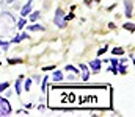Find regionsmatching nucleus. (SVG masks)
<instances>
[{"label":"nucleus","mask_w":135,"mask_h":117,"mask_svg":"<svg viewBox=\"0 0 135 117\" xmlns=\"http://www.w3.org/2000/svg\"><path fill=\"white\" fill-rule=\"evenodd\" d=\"M66 14L63 13L61 8H57L55 11V16H54V24L58 27V28H66Z\"/></svg>","instance_id":"f257e3e1"},{"label":"nucleus","mask_w":135,"mask_h":117,"mask_svg":"<svg viewBox=\"0 0 135 117\" xmlns=\"http://www.w3.org/2000/svg\"><path fill=\"white\" fill-rule=\"evenodd\" d=\"M11 114V105L6 98L0 97V116H9Z\"/></svg>","instance_id":"f03ea898"},{"label":"nucleus","mask_w":135,"mask_h":117,"mask_svg":"<svg viewBox=\"0 0 135 117\" xmlns=\"http://www.w3.org/2000/svg\"><path fill=\"white\" fill-rule=\"evenodd\" d=\"M79 69L82 70V80L88 81V78H90V67L86 64H79Z\"/></svg>","instance_id":"7ed1b4c3"},{"label":"nucleus","mask_w":135,"mask_h":117,"mask_svg":"<svg viewBox=\"0 0 135 117\" xmlns=\"http://www.w3.org/2000/svg\"><path fill=\"white\" fill-rule=\"evenodd\" d=\"M32 6H33V0H28V3H25L24 8L21 9V16L22 17H27L30 14V11H32Z\"/></svg>","instance_id":"20e7f679"},{"label":"nucleus","mask_w":135,"mask_h":117,"mask_svg":"<svg viewBox=\"0 0 135 117\" xmlns=\"http://www.w3.org/2000/svg\"><path fill=\"white\" fill-rule=\"evenodd\" d=\"M101 61L99 59H93L91 63H90V69H91V72H94V74H98L99 70H101Z\"/></svg>","instance_id":"39448f33"},{"label":"nucleus","mask_w":135,"mask_h":117,"mask_svg":"<svg viewBox=\"0 0 135 117\" xmlns=\"http://www.w3.org/2000/svg\"><path fill=\"white\" fill-rule=\"evenodd\" d=\"M124 6H126V14H124V16H126L127 19H131V17L134 16V14H132V3H131L129 0H126V2H124Z\"/></svg>","instance_id":"423d86ee"},{"label":"nucleus","mask_w":135,"mask_h":117,"mask_svg":"<svg viewBox=\"0 0 135 117\" xmlns=\"http://www.w3.org/2000/svg\"><path fill=\"white\" fill-rule=\"evenodd\" d=\"M22 39H30L28 33H21V35H17V36H14V38L11 39V42H14V44H19Z\"/></svg>","instance_id":"0eeeda50"},{"label":"nucleus","mask_w":135,"mask_h":117,"mask_svg":"<svg viewBox=\"0 0 135 117\" xmlns=\"http://www.w3.org/2000/svg\"><path fill=\"white\" fill-rule=\"evenodd\" d=\"M22 80H24V77H19L17 78V81H16V84H14V87H16V94H17V95L22 92Z\"/></svg>","instance_id":"6e6552de"},{"label":"nucleus","mask_w":135,"mask_h":117,"mask_svg":"<svg viewBox=\"0 0 135 117\" xmlns=\"http://www.w3.org/2000/svg\"><path fill=\"white\" fill-rule=\"evenodd\" d=\"M52 80H54V81H57V83H60V81H63V80H65V77H63V74H61L60 70H57V72H54Z\"/></svg>","instance_id":"1a4fd4ad"},{"label":"nucleus","mask_w":135,"mask_h":117,"mask_svg":"<svg viewBox=\"0 0 135 117\" xmlns=\"http://www.w3.org/2000/svg\"><path fill=\"white\" fill-rule=\"evenodd\" d=\"M46 28L42 27V25H39V24H35L32 27H28V31H44Z\"/></svg>","instance_id":"9d476101"},{"label":"nucleus","mask_w":135,"mask_h":117,"mask_svg":"<svg viewBox=\"0 0 135 117\" xmlns=\"http://www.w3.org/2000/svg\"><path fill=\"white\" fill-rule=\"evenodd\" d=\"M110 64H112L110 70H112V72L116 75V74H118V61H116V59H112V61H110Z\"/></svg>","instance_id":"9b49d317"},{"label":"nucleus","mask_w":135,"mask_h":117,"mask_svg":"<svg viewBox=\"0 0 135 117\" xmlns=\"http://www.w3.org/2000/svg\"><path fill=\"white\" fill-rule=\"evenodd\" d=\"M112 53H113L115 56H116V55H118V56H121V55H124V48H121V47H115Z\"/></svg>","instance_id":"f8f14e48"},{"label":"nucleus","mask_w":135,"mask_h":117,"mask_svg":"<svg viewBox=\"0 0 135 117\" xmlns=\"http://www.w3.org/2000/svg\"><path fill=\"white\" fill-rule=\"evenodd\" d=\"M39 17H41V13H38V11H35V13H32V14H30V17H28V19H30L32 22H35V20H38Z\"/></svg>","instance_id":"ddd939ff"},{"label":"nucleus","mask_w":135,"mask_h":117,"mask_svg":"<svg viewBox=\"0 0 135 117\" xmlns=\"http://www.w3.org/2000/svg\"><path fill=\"white\" fill-rule=\"evenodd\" d=\"M65 69H66L68 72H74L75 75H79V69H75V67H74V66H71V64H68Z\"/></svg>","instance_id":"4468645a"},{"label":"nucleus","mask_w":135,"mask_h":117,"mask_svg":"<svg viewBox=\"0 0 135 117\" xmlns=\"http://www.w3.org/2000/svg\"><path fill=\"white\" fill-rule=\"evenodd\" d=\"M24 25H25V17H22V19H19V22H17V30H22L24 28Z\"/></svg>","instance_id":"2eb2a0df"},{"label":"nucleus","mask_w":135,"mask_h":117,"mask_svg":"<svg viewBox=\"0 0 135 117\" xmlns=\"http://www.w3.org/2000/svg\"><path fill=\"white\" fill-rule=\"evenodd\" d=\"M0 45H2V48L6 52L8 50V47H9V42H6V41H3V39H0Z\"/></svg>","instance_id":"dca6fc26"},{"label":"nucleus","mask_w":135,"mask_h":117,"mask_svg":"<svg viewBox=\"0 0 135 117\" xmlns=\"http://www.w3.org/2000/svg\"><path fill=\"white\" fill-rule=\"evenodd\" d=\"M124 28L129 30V31H134V24L132 22H127V24H124Z\"/></svg>","instance_id":"f3484780"},{"label":"nucleus","mask_w":135,"mask_h":117,"mask_svg":"<svg viewBox=\"0 0 135 117\" xmlns=\"http://www.w3.org/2000/svg\"><path fill=\"white\" fill-rule=\"evenodd\" d=\"M47 80H49L47 77H44V80H42V84H41V91H42V92H46V86H47Z\"/></svg>","instance_id":"a211bd4d"},{"label":"nucleus","mask_w":135,"mask_h":117,"mask_svg":"<svg viewBox=\"0 0 135 117\" xmlns=\"http://www.w3.org/2000/svg\"><path fill=\"white\" fill-rule=\"evenodd\" d=\"M107 48H108V47H107V45H104V47H102V48H99V52H98V56H102V55H104V53H105V52H107Z\"/></svg>","instance_id":"6ab92c4d"},{"label":"nucleus","mask_w":135,"mask_h":117,"mask_svg":"<svg viewBox=\"0 0 135 117\" xmlns=\"http://www.w3.org/2000/svg\"><path fill=\"white\" fill-rule=\"evenodd\" d=\"M30 87H32V80H30V78H28V80H27V81H25V91H27V92H28V91H30Z\"/></svg>","instance_id":"aec40b11"},{"label":"nucleus","mask_w":135,"mask_h":117,"mask_svg":"<svg viewBox=\"0 0 135 117\" xmlns=\"http://www.w3.org/2000/svg\"><path fill=\"white\" fill-rule=\"evenodd\" d=\"M8 86H9V83H2V84H0V94H2V92H3Z\"/></svg>","instance_id":"412c9836"},{"label":"nucleus","mask_w":135,"mask_h":117,"mask_svg":"<svg viewBox=\"0 0 135 117\" xmlns=\"http://www.w3.org/2000/svg\"><path fill=\"white\" fill-rule=\"evenodd\" d=\"M8 63H9V64H17V63H22V59H19V58H17V59H11V58H9Z\"/></svg>","instance_id":"4be33fe9"},{"label":"nucleus","mask_w":135,"mask_h":117,"mask_svg":"<svg viewBox=\"0 0 135 117\" xmlns=\"http://www.w3.org/2000/svg\"><path fill=\"white\" fill-rule=\"evenodd\" d=\"M42 70H55V64H52V66H46V67H42Z\"/></svg>","instance_id":"5701e85b"},{"label":"nucleus","mask_w":135,"mask_h":117,"mask_svg":"<svg viewBox=\"0 0 135 117\" xmlns=\"http://www.w3.org/2000/svg\"><path fill=\"white\" fill-rule=\"evenodd\" d=\"M65 19H66V22H68V20H71V19H74V14H72V13H71V14H69V16H68V17H65Z\"/></svg>","instance_id":"b1692460"},{"label":"nucleus","mask_w":135,"mask_h":117,"mask_svg":"<svg viewBox=\"0 0 135 117\" xmlns=\"http://www.w3.org/2000/svg\"><path fill=\"white\" fill-rule=\"evenodd\" d=\"M91 2H93V0H85V5H88V6H90V5H91Z\"/></svg>","instance_id":"393cba45"},{"label":"nucleus","mask_w":135,"mask_h":117,"mask_svg":"<svg viewBox=\"0 0 135 117\" xmlns=\"http://www.w3.org/2000/svg\"><path fill=\"white\" fill-rule=\"evenodd\" d=\"M93 2H101V0H93Z\"/></svg>","instance_id":"a878e982"},{"label":"nucleus","mask_w":135,"mask_h":117,"mask_svg":"<svg viewBox=\"0 0 135 117\" xmlns=\"http://www.w3.org/2000/svg\"><path fill=\"white\" fill-rule=\"evenodd\" d=\"M0 53H2V52H0Z\"/></svg>","instance_id":"bb28decb"}]
</instances>
